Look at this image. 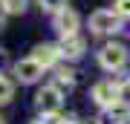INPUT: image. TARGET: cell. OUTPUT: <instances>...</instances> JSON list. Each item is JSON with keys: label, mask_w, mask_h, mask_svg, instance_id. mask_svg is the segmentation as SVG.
Here are the masks:
<instances>
[{"label": "cell", "mask_w": 130, "mask_h": 124, "mask_svg": "<svg viewBox=\"0 0 130 124\" xmlns=\"http://www.w3.org/2000/svg\"><path fill=\"white\" fill-rule=\"evenodd\" d=\"M98 64H101L107 72H119V69H124V64H127V49L121 43H107V46H101V52H98Z\"/></svg>", "instance_id": "obj_1"}, {"label": "cell", "mask_w": 130, "mask_h": 124, "mask_svg": "<svg viewBox=\"0 0 130 124\" xmlns=\"http://www.w3.org/2000/svg\"><path fill=\"white\" fill-rule=\"evenodd\" d=\"M119 23L121 17L110 9H98L90 14V32L93 35H110V32H119Z\"/></svg>", "instance_id": "obj_2"}, {"label": "cell", "mask_w": 130, "mask_h": 124, "mask_svg": "<svg viewBox=\"0 0 130 124\" xmlns=\"http://www.w3.org/2000/svg\"><path fill=\"white\" fill-rule=\"evenodd\" d=\"M119 98H121V87L116 81H98L93 87V101L98 107H110V104H116Z\"/></svg>", "instance_id": "obj_3"}, {"label": "cell", "mask_w": 130, "mask_h": 124, "mask_svg": "<svg viewBox=\"0 0 130 124\" xmlns=\"http://www.w3.org/2000/svg\"><path fill=\"white\" fill-rule=\"evenodd\" d=\"M35 101H38V110L41 113H58L61 110V90L55 87V84H49V87H43V90H38V95H35Z\"/></svg>", "instance_id": "obj_4"}, {"label": "cell", "mask_w": 130, "mask_h": 124, "mask_svg": "<svg viewBox=\"0 0 130 124\" xmlns=\"http://www.w3.org/2000/svg\"><path fill=\"white\" fill-rule=\"evenodd\" d=\"M14 75H18L20 84H35V81L43 75V66L38 64L35 58H23V61L14 64Z\"/></svg>", "instance_id": "obj_5"}, {"label": "cell", "mask_w": 130, "mask_h": 124, "mask_svg": "<svg viewBox=\"0 0 130 124\" xmlns=\"http://www.w3.org/2000/svg\"><path fill=\"white\" fill-rule=\"evenodd\" d=\"M78 23H81L78 14H75L72 9H67V6L61 12H55V29L61 32V38H64V35H75V32H78Z\"/></svg>", "instance_id": "obj_6"}, {"label": "cell", "mask_w": 130, "mask_h": 124, "mask_svg": "<svg viewBox=\"0 0 130 124\" xmlns=\"http://www.w3.org/2000/svg\"><path fill=\"white\" fill-rule=\"evenodd\" d=\"M84 49H87V43H84V38H78V35H64V41L58 46V52L64 58H81Z\"/></svg>", "instance_id": "obj_7"}, {"label": "cell", "mask_w": 130, "mask_h": 124, "mask_svg": "<svg viewBox=\"0 0 130 124\" xmlns=\"http://www.w3.org/2000/svg\"><path fill=\"white\" fill-rule=\"evenodd\" d=\"M32 58H35V61H38V64H41L43 69H49V66H55V64H58L61 52H58V46H52V43H38Z\"/></svg>", "instance_id": "obj_8"}, {"label": "cell", "mask_w": 130, "mask_h": 124, "mask_svg": "<svg viewBox=\"0 0 130 124\" xmlns=\"http://www.w3.org/2000/svg\"><path fill=\"white\" fill-rule=\"evenodd\" d=\"M104 110H107V118H104L107 124H130V104H127V101L119 98L116 104L104 107Z\"/></svg>", "instance_id": "obj_9"}, {"label": "cell", "mask_w": 130, "mask_h": 124, "mask_svg": "<svg viewBox=\"0 0 130 124\" xmlns=\"http://www.w3.org/2000/svg\"><path fill=\"white\" fill-rule=\"evenodd\" d=\"M12 95H14V87H12V81L6 78V75H0V104L12 101Z\"/></svg>", "instance_id": "obj_10"}, {"label": "cell", "mask_w": 130, "mask_h": 124, "mask_svg": "<svg viewBox=\"0 0 130 124\" xmlns=\"http://www.w3.org/2000/svg\"><path fill=\"white\" fill-rule=\"evenodd\" d=\"M3 9H6V14H23L26 0H3Z\"/></svg>", "instance_id": "obj_11"}, {"label": "cell", "mask_w": 130, "mask_h": 124, "mask_svg": "<svg viewBox=\"0 0 130 124\" xmlns=\"http://www.w3.org/2000/svg\"><path fill=\"white\" fill-rule=\"evenodd\" d=\"M58 84H67V87L75 84V72H72L70 66H58Z\"/></svg>", "instance_id": "obj_12"}, {"label": "cell", "mask_w": 130, "mask_h": 124, "mask_svg": "<svg viewBox=\"0 0 130 124\" xmlns=\"http://www.w3.org/2000/svg\"><path fill=\"white\" fill-rule=\"evenodd\" d=\"M67 6V0H41V9H46V12H61Z\"/></svg>", "instance_id": "obj_13"}, {"label": "cell", "mask_w": 130, "mask_h": 124, "mask_svg": "<svg viewBox=\"0 0 130 124\" xmlns=\"http://www.w3.org/2000/svg\"><path fill=\"white\" fill-rule=\"evenodd\" d=\"M119 14V17H130V0H116V9H113Z\"/></svg>", "instance_id": "obj_14"}, {"label": "cell", "mask_w": 130, "mask_h": 124, "mask_svg": "<svg viewBox=\"0 0 130 124\" xmlns=\"http://www.w3.org/2000/svg\"><path fill=\"white\" fill-rule=\"evenodd\" d=\"M38 124H64V118H61L58 113H43L41 118H38Z\"/></svg>", "instance_id": "obj_15"}, {"label": "cell", "mask_w": 130, "mask_h": 124, "mask_svg": "<svg viewBox=\"0 0 130 124\" xmlns=\"http://www.w3.org/2000/svg\"><path fill=\"white\" fill-rule=\"evenodd\" d=\"M3 14H6V9H3V0H0V20H3Z\"/></svg>", "instance_id": "obj_16"}, {"label": "cell", "mask_w": 130, "mask_h": 124, "mask_svg": "<svg viewBox=\"0 0 130 124\" xmlns=\"http://www.w3.org/2000/svg\"><path fill=\"white\" fill-rule=\"evenodd\" d=\"M0 124H3V118H0Z\"/></svg>", "instance_id": "obj_17"}]
</instances>
